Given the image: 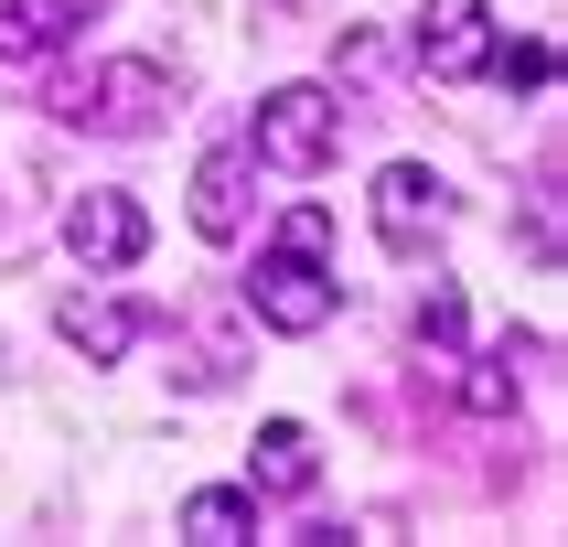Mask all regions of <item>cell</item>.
I'll use <instances>...</instances> for the list:
<instances>
[{
    "mask_svg": "<svg viewBox=\"0 0 568 547\" xmlns=\"http://www.w3.org/2000/svg\"><path fill=\"white\" fill-rule=\"evenodd\" d=\"M54 119H64V129H119V140H140V129L172 119V75L140 64V54L87 64V75H64V87H54Z\"/></svg>",
    "mask_w": 568,
    "mask_h": 547,
    "instance_id": "1",
    "label": "cell"
},
{
    "mask_svg": "<svg viewBox=\"0 0 568 547\" xmlns=\"http://www.w3.org/2000/svg\"><path fill=\"white\" fill-rule=\"evenodd\" d=\"M333 151H344V108H333V87H268V97H257L247 161H268V172H322Z\"/></svg>",
    "mask_w": 568,
    "mask_h": 547,
    "instance_id": "2",
    "label": "cell"
},
{
    "mask_svg": "<svg viewBox=\"0 0 568 547\" xmlns=\"http://www.w3.org/2000/svg\"><path fill=\"white\" fill-rule=\"evenodd\" d=\"M333 247H301V236H280V247L257 257V280H247V312L268 322V333H322V322L344 312V280L322 269Z\"/></svg>",
    "mask_w": 568,
    "mask_h": 547,
    "instance_id": "3",
    "label": "cell"
},
{
    "mask_svg": "<svg viewBox=\"0 0 568 547\" xmlns=\"http://www.w3.org/2000/svg\"><path fill=\"white\" fill-rule=\"evenodd\" d=\"M376 236L397 257H429L450 236V183L429 172V161H386L376 172Z\"/></svg>",
    "mask_w": 568,
    "mask_h": 547,
    "instance_id": "4",
    "label": "cell"
},
{
    "mask_svg": "<svg viewBox=\"0 0 568 547\" xmlns=\"http://www.w3.org/2000/svg\"><path fill=\"white\" fill-rule=\"evenodd\" d=\"M483 54H494V11H483V0H429V11H418V75H429V87L483 75Z\"/></svg>",
    "mask_w": 568,
    "mask_h": 547,
    "instance_id": "5",
    "label": "cell"
},
{
    "mask_svg": "<svg viewBox=\"0 0 568 547\" xmlns=\"http://www.w3.org/2000/svg\"><path fill=\"white\" fill-rule=\"evenodd\" d=\"M64 247L87 257V269H140L151 215H140L129 193H75V204H64Z\"/></svg>",
    "mask_w": 568,
    "mask_h": 547,
    "instance_id": "6",
    "label": "cell"
},
{
    "mask_svg": "<svg viewBox=\"0 0 568 547\" xmlns=\"http://www.w3.org/2000/svg\"><path fill=\"white\" fill-rule=\"evenodd\" d=\"M151 322H161L151 301H108V290H75V301H54V333L87 354V365H119V354L140 344Z\"/></svg>",
    "mask_w": 568,
    "mask_h": 547,
    "instance_id": "7",
    "label": "cell"
},
{
    "mask_svg": "<svg viewBox=\"0 0 568 547\" xmlns=\"http://www.w3.org/2000/svg\"><path fill=\"white\" fill-rule=\"evenodd\" d=\"M193 236H247V151H204L193 161Z\"/></svg>",
    "mask_w": 568,
    "mask_h": 547,
    "instance_id": "8",
    "label": "cell"
},
{
    "mask_svg": "<svg viewBox=\"0 0 568 547\" xmlns=\"http://www.w3.org/2000/svg\"><path fill=\"white\" fill-rule=\"evenodd\" d=\"M312 483H322L312 429H301V418H268V429H257V450H247V494H312Z\"/></svg>",
    "mask_w": 568,
    "mask_h": 547,
    "instance_id": "9",
    "label": "cell"
},
{
    "mask_svg": "<svg viewBox=\"0 0 568 547\" xmlns=\"http://www.w3.org/2000/svg\"><path fill=\"white\" fill-rule=\"evenodd\" d=\"M64 32H75V11H64V0H0V64L64 54Z\"/></svg>",
    "mask_w": 568,
    "mask_h": 547,
    "instance_id": "10",
    "label": "cell"
},
{
    "mask_svg": "<svg viewBox=\"0 0 568 547\" xmlns=\"http://www.w3.org/2000/svg\"><path fill=\"white\" fill-rule=\"evenodd\" d=\"M183 537H193V547H236V537H257V494H225V483L183 494Z\"/></svg>",
    "mask_w": 568,
    "mask_h": 547,
    "instance_id": "11",
    "label": "cell"
},
{
    "mask_svg": "<svg viewBox=\"0 0 568 547\" xmlns=\"http://www.w3.org/2000/svg\"><path fill=\"white\" fill-rule=\"evenodd\" d=\"M483 64H494V75H505L515 97H537L547 75H558V43H547V32H526V43H494V54H483Z\"/></svg>",
    "mask_w": 568,
    "mask_h": 547,
    "instance_id": "12",
    "label": "cell"
},
{
    "mask_svg": "<svg viewBox=\"0 0 568 547\" xmlns=\"http://www.w3.org/2000/svg\"><path fill=\"white\" fill-rule=\"evenodd\" d=\"M462 408L515 418V333H505V354H494V365H473V376H462Z\"/></svg>",
    "mask_w": 568,
    "mask_h": 547,
    "instance_id": "13",
    "label": "cell"
},
{
    "mask_svg": "<svg viewBox=\"0 0 568 547\" xmlns=\"http://www.w3.org/2000/svg\"><path fill=\"white\" fill-rule=\"evenodd\" d=\"M418 344L462 354V290H450V280H429V301H418Z\"/></svg>",
    "mask_w": 568,
    "mask_h": 547,
    "instance_id": "14",
    "label": "cell"
},
{
    "mask_svg": "<svg viewBox=\"0 0 568 547\" xmlns=\"http://www.w3.org/2000/svg\"><path fill=\"white\" fill-rule=\"evenodd\" d=\"M280 236H301V247H333V215H322V204H290Z\"/></svg>",
    "mask_w": 568,
    "mask_h": 547,
    "instance_id": "15",
    "label": "cell"
}]
</instances>
